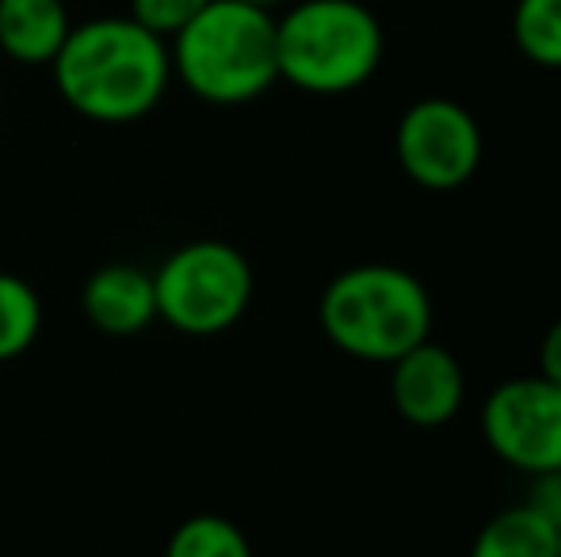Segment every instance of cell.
I'll use <instances>...</instances> for the list:
<instances>
[{
  "mask_svg": "<svg viewBox=\"0 0 561 557\" xmlns=\"http://www.w3.org/2000/svg\"><path fill=\"white\" fill-rule=\"evenodd\" d=\"M164 557H256L252 543L233 520L215 512L187 515L164 543Z\"/></svg>",
  "mask_w": 561,
  "mask_h": 557,
  "instance_id": "obj_13",
  "label": "cell"
},
{
  "mask_svg": "<svg viewBox=\"0 0 561 557\" xmlns=\"http://www.w3.org/2000/svg\"><path fill=\"white\" fill-rule=\"evenodd\" d=\"M539 367H542V379H550L561 386V317L547 328V336H542Z\"/></svg>",
  "mask_w": 561,
  "mask_h": 557,
  "instance_id": "obj_17",
  "label": "cell"
},
{
  "mask_svg": "<svg viewBox=\"0 0 561 557\" xmlns=\"http://www.w3.org/2000/svg\"><path fill=\"white\" fill-rule=\"evenodd\" d=\"M485 443L527 477L561 469V386L542 374L508 379L481 405Z\"/></svg>",
  "mask_w": 561,
  "mask_h": 557,
  "instance_id": "obj_6",
  "label": "cell"
},
{
  "mask_svg": "<svg viewBox=\"0 0 561 557\" xmlns=\"http://www.w3.org/2000/svg\"><path fill=\"white\" fill-rule=\"evenodd\" d=\"M81 313L104 336H138L157 321L153 271L138 264H104L81 287Z\"/></svg>",
  "mask_w": 561,
  "mask_h": 557,
  "instance_id": "obj_9",
  "label": "cell"
},
{
  "mask_svg": "<svg viewBox=\"0 0 561 557\" xmlns=\"http://www.w3.org/2000/svg\"><path fill=\"white\" fill-rule=\"evenodd\" d=\"M169 58L172 77L203 104H252L279 81L275 12L241 0H210L169 38Z\"/></svg>",
  "mask_w": 561,
  "mask_h": 557,
  "instance_id": "obj_2",
  "label": "cell"
},
{
  "mask_svg": "<svg viewBox=\"0 0 561 557\" xmlns=\"http://www.w3.org/2000/svg\"><path fill=\"white\" fill-rule=\"evenodd\" d=\"M50 73L58 96L81 119L104 127L138 123L157 112L172 84L169 38L130 15H96L73 23Z\"/></svg>",
  "mask_w": 561,
  "mask_h": 557,
  "instance_id": "obj_1",
  "label": "cell"
},
{
  "mask_svg": "<svg viewBox=\"0 0 561 557\" xmlns=\"http://www.w3.org/2000/svg\"><path fill=\"white\" fill-rule=\"evenodd\" d=\"M207 4L210 0H130V20H138L141 27H149L153 35L172 38Z\"/></svg>",
  "mask_w": 561,
  "mask_h": 557,
  "instance_id": "obj_15",
  "label": "cell"
},
{
  "mask_svg": "<svg viewBox=\"0 0 561 557\" xmlns=\"http://www.w3.org/2000/svg\"><path fill=\"white\" fill-rule=\"evenodd\" d=\"M386 31L363 0H295L275 15L279 81L310 96H344L378 73Z\"/></svg>",
  "mask_w": 561,
  "mask_h": 557,
  "instance_id": "obj_3",
  "label": "cell"
},
{
  "mask_svg": "<svg viewBox=\"0 0 561 557\" xmlns=\"http://www.w3.org/2000/svg\"><path fill=\"white\" fill-rule=\"evenodd\" d=\"M43 333V298L23 276L0 271V363L35 348Z\"/></svg>",
  "mask_w": 561,
  "mask_h": 557,
  "instance_id": "obj_12",
  "label": "cell"
},
{
  "mask_svg": "<svg viewBox=\"0 0 561 557\" xmlns=\"http://www.w3.org/2000/svg\"><path fill=\"white\" fill-rule=\"evenodd\" d=\"M241 4H252V8H264V12H275V8L290 4V0H241Z\"/></svg>",
  "mask_w": 561,
  "mask_h": 557,
  "instance_id": "obj_18",
  "label": "cell"
},
{
  "mask_svg": "<svg viewBox=\"0 0 561 557\" xmlns=\"http://www.w3.org/2000/svg\"><path fill=\"white\" fill-rule=\"evenodd\" d=\"M73 31L66 0H0V54L15 66H46Z\"/></svg>",
  "mask_w": 561,
  "mask_h": 557,
  "instance_id": "obj_10",
  "label": "cell"
},
{
  "mask_svg": "<svg viewBox=\"0 0 561 557\" xmlns=\"http://www.w3.org/2000/svg\"><path fill=\"white\" fill-rule=\"evenodd\" d=\"M318 317L325 336L344 356L363 363H393L409 348L428 340V287L393 264H359L329 282Z\"/></svg>",
  "mask_w": 561,
  "mask_h": 557,
  "instance_id": "obj_4",
  "label": "cell"
},
{
  "mask_svg": "<svg viewBox=\"0 0 561 557\" xmlns=\"http://www.w3.org/2000/svg\"><path fill=\"white\" fill-rule=\"evenodd\" d=\"M558 557H561V527H558Z\"/></svg>",
  "mask_w": 561,
  "mask_h": 557,
  "instance_id": "obj_19",
  "label": "cell"
},
{
  "mask_svg": "<svg viewBox=\"0 0 561 557\" xmlns=\"http://www.w3.org/2000/svg\"><path fill=\"white\" fill-rule=\"evenodd\" d=\"M527 508L550 520L554 527H561V469H550V474H535L531 489H527Z\"/></svg>",
  "mask_w": 561,
  "mask_h": 557,
  "instance_id": "obj_16",
  "label": "cell"
},
{
  "mask_svg": "<svg viewBox=\"0 0 561 557\" xmlns=\"http://www.w3.org/2000/svg\"><path fill=\"white\" fill-rule=\"evenodd\" d=\"M512 38L542 69H561V0H516Z\"/></svg>",
  "mask_w": 561,
  "mask_h": 557,
  "instance_id": "obj_14",
  "label": "cell"
},
{
  "mask_svg": "<svg viewBox=\"0 0 561 557\" xmlns=\"http://www.w3.org/2000/svg\"><path fill=\"white\" fill-rule=\"evenodd\" d=\"M398 164L413 184L428 192L462 187L481 164V127L462 104L444 96L416 100L398 123Z\"/></svg>",
  "mask_w": 561,
  "mask_h": 557,
  "instance_id": "obj_7",
  "label": "cell"
},
{
  "mask_svg": "<svg viewBox=\"0 0 561 557\" xmlns=\"http://www.w3.org/2000/svg\"><path fill=\"white\" fill-rule=\"evenodd\" d=\"M157 321L184 336H218L252 305V264L229 241H187L153 271Z\"/></svg>",
  "mask_w": 561,
  "mask_h": 557,
  "instance_id": "obj_5",
  "label": "cell"
},
{
  "mask_svg": "<svg viewBox=\"0 0 561 557\" xmlns=\"http://www.w3.org/2000/svg\"><path fill=\"white\" fill-rule=\"evenodd\" d=\"M470 557H558V527L535 508L512 504L478 531Z\"/></svg>",
  "mask_w": 561,
  "mask_h": 557,
  "instance_id": "obj_11",
  "label": "cell"
},
{
  "mask_svg": "<svg viewBox=\"0 0 561 557\" xmlns=\"http://www.w3.org/2000/svg\"><path fill=\"white\" fill-rule=\"evenodd\" d=\"M390 367V397L401 420L416 423V428H439V423L458 417L466 397V379L458 359L444 344L424 340L393 359Z\"/></svg>",
  "mask_w": 561,
  "mask_h": 557,
  "instance_id": "obj_8",
  "label": "cell"
}]
</instances>
